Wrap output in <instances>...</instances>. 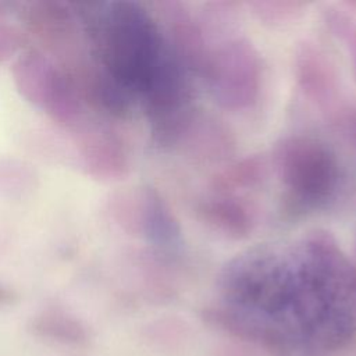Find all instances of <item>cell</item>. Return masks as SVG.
Wrapping results in <instances>:
<instances>
[{"mask_svg":"<svg viewBox=\"0 0 356 356\" xmlns=\"http://www.w3.org/2000/svg\"><path fill=\"white\" fill-rule=\"evenodd\" d=\"M211 313L270 356H332L356 338V266L325 234L260 243L224 266Z\"/></svg>","mask_w":356,"mask_h":356,"instance_id":"cell-1","label":"cell"},{"mask_svg":"<svg viewBox=\"0 0 356 356\" xmlns=\"http://www.w3.org/2000/svg\"><path fill=\"white\" fill-rule=\"evenodd\" d=\"M273 160L284 192V211L289 216L309 214L334 199L341 172L327 143L313 136H291L275 146Z\"/></svg>","mask_w":356,"mask_h":356,"instance_id":"cell-2","label":"cell"},{"mask_svg":"<svg viewBox=\"0 0 356 356\" xmlns=\"http://www.w3.org/2000/svg\"><path fill=\"white\" fill-rule=\"evenodd\" d=\"M11 75L18 93L56 125L76 131L83 124L85 104L71 75L50 56L28 46L13 61Z\"/></svg>","mask_w":356,"mask_h":356,"instance_id":"cell-3","label":"cell"},{"mask_svg":"<svg viewBox=\"0 0 356 356\" xmlns=\"http://www.w3.org/2000/svg\"><path fill=\"white\" fill-rule=\"evenodd\" d=\"M24 32L57 64L70 67L90 51L83 24L75 4L64 1H31L18 4Z\"/></svg>","mask_w":356,"mask_h":356,"instance_id":"cell-4","label":"cell"},{"mask_svg":"<svg viewBox=\"0 0 356 356\" xmlns=\"http://www.w3.org/2000/svg\"><path fill=\"white\" fill-rule=\"evenodd\" d=\"M74 132L78 164L85 175L100 182H115L129 174V154L117 132L85 122Z\"/></svg>","mask_w":356,"mask_h":356,"instance_id":"cell-5","label":"cell"},{"mask_svg":"<svg viewBox=\"0 0 356 356\" xmlns=\"http://www.w3.org/2000/svg\"><path fill=\"white\" fill-rule=\"evenodd\" d=\"M111 214L127 231L160 242L172 239L174 225L160 199L149 189L117 196L111 203Z\"/></svg>","mask_w":356,"mask_h":356,"instance_id":"cell-6","label":"cell"},{"mask_svg":"<svg viewBox=\"0 0 356 356\" xmlns=\"http://www.w3.org/2000/svg\"><path fill=\"white\" fill-rule=\"evenodd\" d=\"M26 330L43 341L74 348H85L92 341V332L81 318L60 310H43L32 316Z\"/></svg>","mask_w":356,"mask_h":356,"instance_id":"cell-7","label":"cell"},{"mask_svg":"<svg viewBox=\"0 0 356 356\" xmlns=\"http://www.w3.org/2000/svg\"><path fill=\"white\" fill-rule=\"evenodd\" d=\"M33 181L29 165L14 159H0V197H21L32 191Z\"/></svg>","mask_w":356,"mask_h":356,"instance_id":"cell-8","label":"cell"},{"mask_svg":"<svg viewBox=\"0 0 356 356\" xmlns=\"http://www.w3.org/2000/svg\"><path fill=\"white\" fill-rule=\"evenodd\" d=\"M17 6L0 1V63L14 60L29 44L26 33L6 18L10 10H17Z\"/></svg>","mask_w":356,"mask_h":356,"instance_id":"cell-9","label":"cell"},{"mask_svg":"<svg viewBox=\"0 0 356 356\" xmlns=\"http://www.w3.org/2000/svg\"><path fill=\"white\" fill-rule=\"evenodd\" d=\"M18 302H19V293L14 288L0 284V309L14 306Z\"/></svg>","mask_w":356,"mask_h":356,"instance_id":"cell-10","label":"cell"}]
</instances>
